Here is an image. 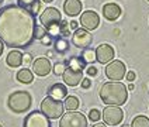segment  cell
Masks as SVG:
<instances>
[{
	"instance_id": "1",
	"label": "cell",
	"mask_w": 149,
	"mask_h": 127,
	"mask_svg": "<svg viewBox=\"0 0 149 127\" xmlns=\"http://www.w3.org/2000/svg\"><path fill=\"white\" fill-rule=\"evenodd\" d=\"M35 18L21 6H7L0 11V40L11 48H25L34 40Z\"/></svg>"
},
{
	"instance_id": "2",
	"label": "cell",
	"mask_w": 149,
	"mask_h": 127,
	"mask_svg": "<svg viewBox=\"0 0 149 127\" xmlns=\"http://www.w3.org/2000/svg\"><path fill=\"white\" fill-rule=\"evenodd\" d=\"M100 99L106 105L121 106L128 99V89L120 81L106 82L100 89Z\"/></svg>"
},
{
	"instance_id": "3",
	"label": "cell",
	"mask_w": 149,
	"mask_h": 127,
	"mask_svg": "<svg viewBox=\"0 0 149 127\" xmlns=\"http://www.w3.org/2000/svg\"><path fill=\"white\" fill-rule=\"evenodd\" d=\"M31 105H33V98L25 91L13 92L7 99L8 109L11 112H14V113H24L27 110H30Z\"/></svg>"
},
{
	"instance_id": "4",
	"label": "cell",
	"mask_w": 149,
	"mask_h": 127,
	"mask_svg": "<svg viewBox=\"0 0 149 127\" xmlns=\"http://www.w3.org/2000/svg\"><path fill=\"white\" fill-rule=\"evenodd\" d=\"M41 112L48 119H59L63 114V103L58 99L47 96L41 102Z\"/></svg>"
},
{
	"instance_id": "5",
	"label": "cell",
	"mask_w": 149,
	"mask_h": 127,
	"mask_svg": "<svg viewBox=\"0 0 149 127\" xmlns=\"http://www.w3.org/2000/svg\"><path fill=\"white\" fill-rule=\"evenodd\" d=\"M59 127H87V119L77 110H69L61 116Z\"/></svg>"
},
{
	"instance_id": "6",
	"label": "cell",
	"mask_w": 149,
	"mask_h": 127,
	"mask_svg": "<svg viewBox=\"0 0 149 127\" xmlns=\"http://www.w3.org/2000/svg\"><path fill=\"white\" fill-rule=\"evenodd\" d=\"M101 117L104 120V123L108 124V126H118L124 120V112L120 109V106L108 105L107 107L103 110Z\"/></svg>"
},
{
	"instance_id": "7",
	"label": "cell",
	"mask_w": 149,
	"mask_h": 127,
	"mask_svg": "<svg viewBox=\"0 0 149 127\" xmlns=\"http://www.w3.org/2000/svg\"><path fill=\"white\" fill-rule=\"evenodd\" d=\"M40 21H41V25L45 27L47 30L54 27V25H58L61 21H62V16H61V11L55 7H48L45 8L40 16Z\"/></svg>"
},
{
	"instance_id": "8",
	"label": "cell",
	"mask_w": 149,
	"mask_h": 127,
	"mask_svg": "<svg viewBox=\"0 0 149 127\" xmlns=\"http://www.w3.org/2000/svg\"><path fill=\"white\" fill-rule=\"evenodd\" d=\"M127 74V68L121 61H111L106 68V76L111 81H121Z\"/></svg>"
},
{
	"instance_id": "9",
	"label": "cell",
	"mask_w": 149,
	"mask_h": 127,
	"mask_svg": "<svg viewBox=\"0 0 149 127\" xmlns=\"http://www.w3.org/2000/svg\"><path fill=\"white\" fill-rule=\"evenodd\" d=\"M24 127H51V121L42 112L35 110L25 117Z\"/></svg>"
},
{
	"instance_id": "10",
	"label": "cell",
	"mask_w": 149,
	"mask_h": 127,
	"mask_svg": "<svg viewBox=\"0 0 149 127\" xmlns=\"http://www.w3.org/2000/svg\"><path fill=\"white\" fill-rule=\"evenodd\" d=\"M91 40H93L91 34L84 28H76L73 35H72L73 45L77 48H89V45L91 44Z\"/></svg>"
},
{
	"instance_id": "11",
	"label": "cell",
	"mask_w": 149,
	"mask_h": 127,
	"mask_svg": "<svg viewBox=\"0 0 149 127\" xmlns=\"http://www.w3.org/2000/svg\"><path fill=\"white\" fill-rule=\"evenodd\" d=\"M80 24H82L83 28L87 30V31L96 30L100 24L99 14H97L96 11H93V10L84 11V13H82V16H80Z\"/></svg>"
},
{
	"instance_id": "12",
	"label": "cell",
	"mask_w": 149,
	"mask_h": 127,
	"mask_svg": "<svg viewBox=\"0 0 149 127\" xmlns=\"http://www.w3.org/2000/svg\"><path fill=\"white\" fill-rule=\"evenodd\" d=\"M96 59L100 64H108L114 59V50L108 44H101L96 50Z\"/></svg>"
},
{
	"instance_id": "13",
	"label": "cell",
	"mask_w": 149,
	"mask_h": 127,
	"mask_svg": "<svg viewBox=\"0 0 149 127\" xmlns=\"http://www.w3.org/2000/svg\"><path fill=\"white\" fill-rule=\"evenodd\" d=\"M62 76H63V82H65L68 86H77L83 79V71L66 68L65 72L62 74Z\"/></svg>"
},
{
	"instance_id": "14",
	"label": "cell",
	"mask_w": 149,
	"mask_h": 127,
	"mask_svg": "<svg viewBox=\"0 0 149 127\" xmlns=\"http://www.w3.org/2000/svg\"><path fill=\"white\" fill-rule=\"evenodd\" d=\"M51 62L47 58H38L34 61L33 64V71L38 76H47L51 72Z\"/></svg>"
},
{
	"instance_id": "15",
	"label": "cell",
	"mask_w": 149,
	"mask_h": 127,
	"mask_svg": "<svg viewBox=\"0 0 149 127\" xmlns=\"http://www.w3.org/2000/svg\"><path fill=\"white\" fill-rule=\"evenodd\" d=\"M103 14L107 18L108 21H114L118 17L121 16V8L118 4L116 3H107L104 7H103Z\"/></svg>"
},
{
	"instance_id": "16",
	"label": "cell",
	"mask_w": 149,
	"mask_h": 127,
	"mask_svg": "<svg viewBox=\"0 0 149 127\" xmlns=\"http://www.w3.org/2000/svg\"><path fill=\"white\" fill-rule=\"evenodd\" d=\"M63 10H65V13H66L68 16L74 17V16H77V14H80V11H82V3H80V0H66L63 3Z\"/></svg>"
},
{
	"instance_id": "17",
	"label": "cell",
	"mask_w": 149,
	"mask_h": 127,
	"mask_svg": "<svg viewBox=\"0 0 149 127\" xmlns=\"http://www.w3.org/2000/svg\"><path fill=\"white\" fill-rule=\"evenodd\" d=\"M48 96L54 98V99H58V100H62L68 96V88L63 83L52 85L48 91Z\"/></svg>"
},
{
	"instance_id": "18",
	"label": "cell",
	"mask_w": 149,
	"mask_h": 127,
	"mask_svg": "<svg viewBox=\"0 0 149 127\" xmlns=\"http://www.w3.org/2000/svg\"><path fill=\"white\" fill-rule=\"evenodd\" d=\"M6 62L10 68H18L23 64V54L20 51H10L6 58Z\"/></svg>"
},
{
	"instance_id": "19",
	"label": "cell",
	"mask_w": 149,
	"mask_h": 127,
	"mask_svg": "<svg viewBox=\"0 0 149 127\" xmlns=\"http://www.w3.org/2000/svg\"><path fill=\"white\" fill-rule=\"evenodd\" d=\"M17 81L21 82V83H31L34 81V75L33 72L27 68H23L21 71L17 72Z\"/></svg>"
},
{
	"instance_id": "20",
	"label": "cell",
	"mask_w": 149,
	"mask_h": 127,
	"mask_svg": "<svg viewBox=\"0 0 149 127\" xmlns=\"http://www.w3.org/2000/svg\"><path fill=\"white\" fill-rule=\"evenodd\" d=\"M79 105H80V102H79V99L76 96H66L63 107H66V110H77Z\"/></svg>"
},
{
	"instance_id": "21",
	"label": "cell",
	"mask_w": 149,
	"mask_h": 127,
	"mask_svg": "<svg viewBox=\"0 0 149 127\" xmlns=\"http://www.w3.org/2000/svg\"><path fill=\"white\" fill-rule=\"evenodd\" d=\"M84 61L82 58H77V57H73V58L69 59V62H68V68H72V69H80L83 71V68H84Z\"/></svg>"
},
{
	"instance_id": "22",
	"label": "cell",
	"mask_w": 149,
	"mask_h": 127,
	"mask_svg": "<svg viewBox=\"0 0 149 127\" xmlns=\"http://www.w3.org/2000/svg\"><path fill=\"white\" fill-rule=\"evenodd\" d=\"M131 127H149V119L145 116H136L132 120Z\"/></svg>"
},
{
	"instance_id": "23",
	"label": "cell",
	"mask_w": 149,
	"mask_h": 127,
	"mask_svg": "<svg viewBox=\"0 0 149 127\" xmlns=\"http://www.w3.org/2000/svg\"><path fill=\"white\" fill-rule=\"evenodd\" d=\"M55 50L61 52V54H63V52H66L69 50V44L65 38H58L56 41H55Z\"/></svg>"
},
{
	"instance_id": "24",
	"label": "cell",
	"mask_w": 149,
	"mask_h": 127,
	"mask_svg": "<svg viewBox=\"0 0 149 127\" xmlns=\"http://www.w3.org/2000/svg\"><path fill=\"white\" fill-rule=\"evenodd\" d=\"M82 59L84 62H90V64L94 62V61H96V51L90 50V48H86L82 54Z\"/></svg>"
},
{
	"instance_id": "25",
	"label": "cell",
	"mask_w": 149,
	"mask_h": 127,
	"mask_svg": "<svg viewBox=\"0 0 149 127\" xmlns=\"http://www.w3.org/2000/svg\"><path fill=\"white\" fill-rule=\"evenodd\" d=\"M45 34H47V28H45V27L35 24V28H34V38H38V40H41Z\"/></svg>"
},
{
	"instance_id": "26",
	"label": "cell",
	"mask_w": 149,
	"mask_h": 127,
	"mask_svg": "<svg viewBox=\"0 0 149 127\" xmlns=\"http://www.w3.org/2000/svg\"><path fill=\"white\" fill-rule=\"evenodd\" d=\"M100 117H101V112H100L99 109H91L90 112H89V119H90L91 121H99Z\"/></svg>"
},
{
	"instance_id": "27",
	"label": "cell",
	"mask_w": 149,
	"mask_h": 127,
	"mask_svg": "<svg viewBox=\"0 0 149 127\" xmlns=\"http://www.w3.org/2000/svg\"><path fill=\"white\" fill-rule=\"evenodd\" d=\"M65 69H66V65L62 64V62H58V64H55V67H54V74H55V75H62V74L65 72Z\"/></svg>"
},
{
	"instance_id": "28",
	"label": "cell",
	"mask_w": 149,
	"mask_h": 127,
	"mask_svg": "<svg viewBox=\"0 0 149 127\" xmlns=\"http://www.w3.org/2000/svg\"><path fill=\"white\" fill-rule=\"evenodd\" d=\"M28 11H31L33 14H37V13H40V11H41V1H40V0L34 1L33 4L30 6V8H28Z\"/></svg>"
},
{
	"instance_id": "29",
	"label": "cell",
	"mask_w": 149,
	"mask_h": 127,
	"mask_svg": "<svg viewBox=\"0 0 149 127\" xmlns=\"http://www.w3.org/2000/svg\"><path fill=\"white\" fill-rule=\"evenodd\" d=\"M34 1H37V0H18V4L21 6V7H24V8H30V6L33 4Z\"/></svg>"
},
{
	"instance_id": "30",
	"label": "cell",
	"mask_w": 149,
	"mask_h": 127,
	"mask_svg": "<svg viewBox=\"0 0 149 127\" xmlns=\"http://www.w3.org/2000/svg\"><path fill=\"white\" fill-rule=\"evenodd\" d=\"M51 41H52V35H49V34L47 33L44 37L41 38V42L42 44H45V45H49L51 44Z\"/></svg>"
},
{
	"instance_id": "31",
	"label": "cell",
	"mask_w": 149,
	"mask_h": 127,
	"mask_svg": "<svg viewBox=\"0 0 149 127\" xmlns=\"http://www.w3.org/2000/svg\"><path fill=\"white\" fill-rule=\"evenodd\" d=\"M97 74H99V69H97L96 67H89L87 68V75L89 76H96Z\"/></svg>"
},
{
	"instance_id": "32",
	"label": "cell",
	"mask_w": 149,
	"mask_h": 127,
	"mask_svg": "<svg viewBox=\"0 0 149 127\" xmlns=\"http://www.w3.org/2000/svg\"><path fill=\"white\" fill-rule=\"evenodd\" d=\"M82 88L83 89H87V88H90L91 86V82H90V79H82Z\"/></svg>"
},
{
	"instance_id": "33",
	"label": "cell",
	"mask_w": 149,
	"mask_h": 127,
	"mask_svg": "<svg viewBox=\"0 0 149 127\" xmlns=\"http://www.w3.org/2000/svg\"><path fill=\"white\" fill-rule=\"evenodd\" d=\"M125 75H127V81H130V82H134V81H135V72L130 71V72L125 74Z\"/></svg>"
},
{
	"instance_id": "34",
	"label": "cell",
	"mask_w": 149,
	"mask_h": 127,
	"mask_svg": "<svg viewBox=\"0 0 149 127\" xmlns=\"http://www.w3.org/2000/svg\"><path fill=\"white\" fill-rule=\"evenodd\" d=\"M23 62L28 65V64L31 62V55H30V54H25V55H23Z\"/></svg>"
},
{
	"instance_id": "35",
	"label": "cell",
	"mask_w": 149,
	"mask_h": 127,
	"mask_svg": "<svg viewBox=\"0 0 149 127\" xmlns=\"http://www.w3.org/2000/svg\"><path fill=\"white\" fill-rule=\"evenodd\" d=\"M93 127H107V124L106 123H100V121H96V124Z\"/></svg>"
},
{
	"instance_id": "36",
	"label": "cell",
	"mask_w": 149,
	"mask_h": 127,
	"mask_svg": "<svg viewBox=\"0 0 149 127\" xmlns=\"http://www.w3.org/2000/svg\"><path fill=\"white\" fill-rule=\"evenodd\" d=\"M70 28L76 30V28H77V21H70Z\"/></svg>"
},
{
	"instance_id": "37",
	"label": "cell",
	"mask_w": 149,
	"mask_h": 127,
	"mask_svg": "<svg viewBox=\"0 0 149 127\" xmlns=\"http://www.w3.org/2000/svg\"><path fill=\"white\" fill-rule=\"evenodd\" d=\"M3 47H4V45H3V41L0 40V55L3 54Z\"/></svg>"
},
{
	"instance_id": "38",
	"label": "cell",
	"mask_w": 149,
	"mask_h": 127,
	"mask_svg": "<svg viewBox=\"0 0 149 127\" xmlns=\"http://www.w3.org/2000/svg\"><path fill=\"white\" fill-rule=\"evenodd\" d=\"M128 91H134V85H132V82H131V85H130V88H128Z\"/></svg>"
},
{
	"instance_id": "39",
	"label": "cell",
	"mask_w": 149,
	"mask_h": 127,
	"mask_svg": "<svg viewBox=\"0 0 149 127\" xmlns=\"http://www.w3.org/2000/svg\"><path fill=\"white\" fill-rule=\"evenodd\" d=\"M44 3H51V1H54V0H42Z\"/></svg>"
},
{
	"instance_id": "40",
	"label": "cell",
	"mask_w": 149,
	"mask_h": 127,
	"mask_svg": "<svg viewBox=\"0 0 149 127\" xmlns=\"http://www.w3.org/2000/svg\"><path fill=\"white\" fill-rule=\"evenodd\" d=\"M3 1H4V0H0V3H3Z\"/></svg>"
},
{
	"instance_id": "41",
	"label": "cell",
	"mask_w": 149,
	"mask_h": 127,
	"mask_svg": "<svg viewBox=\"0 0 149 127\" xmlns=\"http://www.w3.org/2000/svg\"><path fill=\"white\" fill-rule=\"evenodd\" d=\"M125 127H131V126H125Z\"/></svg>"
},
{
	"instance_id": "42",
	"label": "cell",
	"mask_w": 149,
	"mask_h": 127,
	"mask_svg": "<svg viewBox=\"0 0 149 127\" xmlns=\"http://www.w3.org/2000/svg\"><path fill=\"white\" fill-rule=\"evenodd\" d=\"M0 127H1V124H0Z\"/></svg>"
},
{
	"instance_id": "43",
	"label": "cell",
	"mask_w": 149,
	"mask_h": 127,
	"mask_svg": "<svg viewBox=\"0 0 149 127\" xmlns=\"http://www.w3.org/2000/svg\"><path fill=\"white\" fill-rule=\"evenodd\" d=\"M148 1H149V0H148Z\"/></svg>"
}]
</instances>
